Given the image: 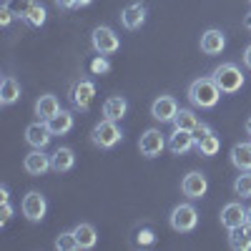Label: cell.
Wrapping results in <instances>:
<instances>
[{"mask_svg": "<svg viewBox=\"0 0 251 251\" xmlns=\"http://www.w3.org/2000/svg\"><path fill=\"white\" fill-rule=\"evenodd\" d=\"M246 133H249V136H251V118H249V121H246Z\"/></svg>", "mask_w": 251, "mask_h": 251, "instance_id": "obj_42", "label": "cell"}, {"mask_svg": "<svg viewBox=\"0 0 251 251\" xmlns=\"http://www.w3.org/2000/svg\"><path fill=\"white\" fill-rule=\"evenodd\" d=\"M199 224V214L191 203H178L174 211H171V228L178 234H186V231H194Z\"/></svg>", "mask_w": 251, "mask_h": 251, "instance_id": "obj_4", "label": "cell"}, {"mask_svg": "<svg viewBox=\"0 0 251 251\" xmlns=\"http://www.w3.org/2000/svg\"><path fill=\"white\" fill-rule=\"evenodd\" d=\"M126 111H128V100H126L123 96H111L106 103H103V116L111 118V121H121L126 116Z\"/></svg>", "mask_w": 251, "mask_h": 251, "instance_id": "obj_19", "label": "cell"}, {"mask_svg": "<svg viewBox=\"0 0 251 251\" xmlns=\"http://www.w3.org/2000/svg\"><path fill=\"white\" fill-rule=\"evenodd\" d=\"M244 63H246V68H251V46L244 50Z\"/></svg>", "mask_w": 251, "mask_h": 251, "instance_id": "obj_37", "label": "cell"}, {"mask_svg": "<svg viewBox=\"0 0 251 251\" xmlns=\"http://www.w3.org/2000/svg\"><path fill=\"white\" fill-rule=\"evenodd\" d=\"M211 133H214V131H211V128H208V126H206V123H199V126H196V128L191 131V136H194V141H196V143H199V141H203L206 136H211Z\"/></svg>", "mask_w": 251, "mask_h": 251, "instance_id": "obj_32", "label": "cell"}, {"mask_svg": "<svg viewBox=\"0 0 251 251\" xmlns=\"http://www.w3.org/2000/svg\"><path fill=\"white\" fill-rule=\"evenodd\" d=\"M93 48L98 55H111L121 48V40L108 25H100L93 30Z\"/></svg>", "mask_w": 251, "mask_h": 251, "instance_id": "obj_5", "label": "cell"}, {"mask_svg": "<svg viewBox=\"0 0 251 251\" xmlns=\"http://www.w3.org/2000/svg\"><path fill=\"white\" fill-rule=\"evenodd\" d=\"M234 191L241 199H251V171H241L234 181Z\"/></svg>", "mask_w": 251, "mask_h": 251, "instance_id": "obj_27", "label": "cell"}, {"mask_svg": "<svg viewBox=\"0 0 251 251\" xmlns=\"http://www.w3.org/2000/svg\"><path fill=\"white\" fill-rule=\"evenodd\" d=\"M176 113H178V103H176L174 96H158V98L153 100V106H151V116H153L156 121H161V123L174 121Z\"/></svg>", "mask_w": 251, "mask_h": 251, "instance_id": "obj_8", "label": "cell"}, {"mask_svg": "<svg viewBox=\"0 0 251 251\" xmlns=\"http://www.w3.org/2000/svg\"><path fill=\"white\" fill-rule=\"evenodd\" d=\"M244 25H246V30H249V33H251V13H249V15H246V18H244Z\"/></svg>", "mask_w": 251, "mask_h": 251, "instance_id": "obj_39", "label": "cell"}, {"mask_svg": "<svg viewBox=\"0 0 251 251\" xmlns=\"http://www.w3.org/2000/svg\"><path fill=\"white\" fill-rule=\"evenodd\" d=\"M10 216H13V206L8 201H3V208H0V224H5Z\"/></svg>", "mask_w": 251, "mask_h": 251, "instance_id": "obj_35", "label": "cell"}, {"mask_svg": "<svg viewBox=\"0 0 251 251\" xmlns=\"http://www.w3.org/2000/svg\"><path fill=\"white\" fill-rule=\"evenodd\" d=\"M224 48H226V35H224L221 30L211 28V30H206V33L201 35V50H203L206 55H219Z\"/></svg>", "mask_w": 251, "mask_h": 251, "instance_id": "obj_14", "label": "cell"}, {"mask_svg": "<svg viewBox=\"0 0 251 251\" xmlns=\"http://www.w3.org/2000/svg\"><path fill=\"white\" fill-rule=\"evenodd\" d=\"M55 249L58 251H75V249H80V244H78V239H75L73 231H66V234H60L55 239Z\"/></svg>", "mask_w": 251, "mask_h": 251, "instance_id": "obj_28", "label": "cell"}, {"mask_svg": "<svg viewBox=\"0 0 251 251\" xmlns=\"http://www.w3.org/2000/svg\"><path fill=\"white\" fill-rule=\"evenodd\" d=\"M58 5H60V8H66V10H71V8H78V3H75V0H58Z\"/></svg>", "mask_w": 251, "mask_h": 251, "instance_id": "obj_36", "label": "cell"}, {"mask_svg": "<svg viewBox=\"0 0 251 251\" xmlns=\"http://www.w3.org/2000/svg\"><path fill=\"white\" fill-rule=\"evenodd\" d=\"M46 211H48V201H46L43 194H38V191L25 194V199H23V216L28 221H40L46 216Z\"/></svg>", "mask_w": 251, "mask_h": 251, "instance_id": "obj_7", "label": "cell"}, {"mask_svg": "<svg viewBox=\"0 0 251 251\" xmlns=\"http://www.w3.org/2000/svg\"><path fill=\"white\" fill-rule=\"evenodd\" d=\"M166 146H169V143H166L163 133L158 128H149L141 136V141H138V151L146 158H156V156H161V151L166 149Z\"/></svg>", "mask_w": 251, "mask_h": 251, "instance_id": "obj_6", "label": "cell"}, {"mask_svg": "<svg viewBox=\"0 0 251 251\" xmlns=\"http://www.w3.org/2000/svg\"><path fill=\"white\" fill-rule=\"evenodd\" d=\"M231 163L239 171H251V143H236L231 149Z\"/></svg>", "mask_w": 251, "mask_h": 251, "instance_id": "obj_22", "label": "cell"}, {"mask_svg": "<svg viewBox=\"0 0 251 251\" xmlns=\"http://www.w3.org/2000/svg\"><path fill=\"white\" fill-rule=\"evenodd\" d=\"M93 96H96V86H93V80H88V78H86V80H78L75 86H73V91H71L73 106H75V108H83V111L91 106Z\"/></svg>", "mask_w": 251, "mask_h": 251, "instance_id": "obj_12", "label": "cell"}, {"mask_svg": "<svg viewBox=\"0 0 251 251\" xmlns=\"http://www.w3.org/2000/svg\"><path fill=\"white\" fill-rule=\"evenodd\" d=\"M50 163H53V171L55 174H66V171H71L73 169V163H75V156H73V151L71 149H58L53 156H50Z\"/></svg>", "mask_w": 251, "mask_h": 251, "instance_id": "obj_21", "label": "cell"}, {"mask_svg": "<svg viewBox=\"0 0 251 251\" xmlns=\"http://www.w3.org/2000/svg\"><path fill=\"white\" fill-rule=\"evenodd\" d=\"M196 149H199L201 156H216L219 149H221V141H219L216 133H211V136H206L203 141H199V143H196Z\"/></svg>", "mask_w": 251, "mask_h": 251, "instance_id": "obj_26", "label": "cell"}, {"mask_svg": "<svg viewBox=\"0 0 251 251\" xmlns=\"http://www.w3.org/2000/svg\"><path fill=\"white\" fill-rule=\"evenodd\" d=\"M48 128L53 131V136H66L73 128V113L68 111H58L50 121H48Z\"/></svg>", "mask_w": 251, "mask_h": 251, "instance_id": "obj_23", "label": "cell"}, {"mask_svg": "<svg viewBox=\"0 0 251 251\" xmlns=\"http://www.w3.org/2000/svg\"><path fill=\"white\" fill-rule=\"evenodd\" d=\"M221 98V88L216 86L214 78H199L188 86V100L196 108H214Z\"/></svg>", "mask_w": 251, "mask_h": 251, "instance_id": "obj_1", "label": "cell"}, {"mask_svg": "<svg viewBox=\"0 0 251 251\" xmlns=\"http://www.w3.org/2000/svg\"><path fill=\"white\" fill-rule=\"evenodd\" d=\"M196 146V141H194V136H191V131H183V128H174V133L169 136V149L176 153V156H181V153H188Z\"/></svg>", "mask_w": 251, "mask_h": 251, "instance_id": "obj_15", "label": "cell"}, {"mask_svg": "<svg viewBox=\"0 0 251 251\" xmlns=\"http://www.w3.org/2000/svg\"><path fill=\"white\" fill-rule=\"evenodd\" d=\"M246 224H251V206L246 208Z\"/></svg>", "mask_w": 251, "mask_h": 251, "instance_id": "obj_41", "label": "cell"}, {"mask_svg": "<svg viewBox=\"0 0 251 251\" xmlns=\"http://www.w3.org/2000/svg\"><path fill=\"white\" fill-rule=\"evenodd\" d=\"M53 138V131L48 128V121H38V123H30L25 128V141L33 146V149H46Z\"/></svg>", "mask_w": 251, "mask_h": 251, "instance_id": "obj_10", "label": "cell"}, {"mask_svg": "<svg viewBox=\"0 0 251 251\" xmlns=\"http://www.w3.org/2000/svg\"><path fill=\"white\" fill-rule=\"evenodd\" d=\"M8 5H10V10H13L18 18H25V15H28V10H30L35 3H33V0H10Z\"/></svg>", "mask_w": 251, "mask_h": 251, "instance_id": "obj_30", "label": "cell"}, {"mask_svg": "<svg viewBox=\"0 0 251 251\" xmlns=\"http://www.w3.org/2000/svg\"><path fill=\"white\" fill-rule=\"evenodd\" d=\"M228 246L234 251H249L251 249V224H241L236 228H231L228 234Z\"/></svg>", "mask_w": 251, "mask_h": 251, "instance_id": "obj_16", "label": "cell"}, {"mask_svg": "<svg viewBox=\"0 0 251 251\" xmlns=\"http://www.w3.org/2000/svg\"><path fill=\"white\" fill-rule=\"evenodd\" d=\"M211 78L216 80L221 93H236L244 86V73L239 71V66H234V63H221Z\"/></svg>", "mask_w": 251, "mask_h": 251, "instance_id": "obj_2", "label": "cell"}, {"mask_svg": "<svg viewBox=\"0 0 251 251\" xmlns=\"http://www.w3.org/2000/svg\"><path fill=\"white\" fill-rule=\"evenodd\" d=\"M181 191H183V196H188V199H201V196L208 191V181H206L203 174L191 171V174H186V176H183V181H181Z\"/></svg>", "mask_w": 251, "mask_h": 251, "instance_id": "obj_9", "label": "cell"}, {"mask_svg": "<svg viewBox=\"0 0 251 251\" xmlns=\"http://www.w3.org/2000/svg\"><path fill=\"white\" fill-rule=\"evenodd\" d=\"M18 98H20V83L13 75H5L3 83H0V103L3 106H13Z\"/></svg>", "mask_w": 251, "mask_h": 251, "instance_id": "obj_20", "label": "cell"}, {"mask_svg": "<svg viewBox=\"0 0 251 251\" xmlns=\"http://www.w3.org/2000/svg\"><path fill=\"white\" fill-rule=\"evenodd\" d=\"M111 71V63L103 58V55H98L93 63H91V73H96V75H100V73H108Z\"/></svg>", "mask_w": 251, "mask_h": 251, "instance_id": "obj_31", "label": "cell"}, {"mask_svg": "<svg viewBox=\"0 0 251 251\" xmlns=\"http://www.w3.org/2000/svg\"><path fill=\"white\" fill-rule=\"evenodd\" d=\"M58 111H60V103H58V98L50 96V93L40 96L38 103H35V116H38L40 121H50Z\"/></svg>", "mask_w": 251, "mask_h": 251, "instance_id": "obj_18", "label": "cell"}, {"mask_svg": "<svg viewBox=\"0 0 251 251\" xmlns=\"http://www.w3.org/2000/svg\"><path fill=\"white\" fill-rule=\"evenodd\" d=\"M75 3H78V8H83V5H88L91 0H75Z\"/></svg>", "mask_w": 251, "mask_h": 251, "instance_id": "obj_40", "label": "cell"}, {"mask_svg": "<svg viewBox=\"0 0 251 251\" xmlns=\"http://www.w3.org/2000/svg\"><path fill=\"white\" fill-rule=\"evenodd\" d=\"M121 138H123V133L116 126V121H111V118H103L91 133V141L98 146V149H113Z\"/></svg>", "mask_w": 251, "mask_h": 251, "instance_id": "obj_3", "label": "cell"}, {"mask_svg": "<svg viewBox=\"0 0 251 251\" xmlns=\"http://www.w3.org/2000/svg\"><path fill=\"white\" fill-rule=\"evenodd\" d=\"M153 241H156V236H153L151 228H141V234H138V244H143V246H151Z\"/></svg>", "mask_w": 251, "mask_h": 251, "instance_id": "obj_33", "label": "cell"}, {"mask_svg": "<svg viewBox=\"0 0 251 251\" xmlns=\"http://www.w3.org/2000/svg\"><path fill=\"white\" fill-rule=\"evenodd\" d=\"M221 224L231 231V228H236V226H241V224H246V208L239 203V201H231V203H226L224 208H221Z\"/></svg>", "mask_w": 251, "mask_h": 251, "instance_id": "obj_13", "label": "cell"}, {"mask_svg": "<svg viewBox=\"0 0 251 251\" xmlns=\"http://www.w3.org/2000/svg\"><path fill=\"white\" fill-rule=\"evenodd\" d=\"M73 234H75L80 249H93L96 241H98V234H96V228H93L91 224H78V226L73 228Z\"/></svg>", "mask_w": 251, "mask_h": 251, "instance_id": "obj_24", "label": "cell"}, {"mask_svg": "<svg viewBox=\"0 0 251 251\" xmlns=\"http://www.w3.org/2000/svg\"><path fill=\"white\" fill-rule=\"evenodd\" d=\"M13 15H15V13H13V10H10V5L5 3L3 8H0V23H3V25H8V23H10V18H13Z\"/></svg>", "mask_w": 251, "mask_h": 251, "instance_id": "obj_34", "label": "cell"}, {"mask_svg": "<svg viewBox=\"0 0 251 251\" xmlns=\"http://www.w3.org/2000/svg\"><path fill=\"white\" fill-rule=\"evenodd\" d=\"M121 20H123V25L128 30H138L146 23V8L141 3H131L128 8L121 13Z\"/></svg>", "mask_w": 251, "mask_h": 251, "instance_id": "obj_17", "label": "cell"}, {"mask_svg": "<svg viewBox=\"0 0 251 251\" xmlns=\"http://www.w3.org/2000/svg\"><path fill=\"white\" fill-rule=\"evenodd\" d=\"M201 121L196 118V113L191 108H178L176 118H174V128H183V131H194Z\"/></svg>", "mask_w": 251, "mask_h": 251, "instance_id": "obj_25", "label": "cell"}, {"mask_svg": "<svg viewBox=\"0 0 251 251\" xmlns=\"http://www.w3.org/2000/svg\"><path fill=\"white\" fill-rule=\"evenodd\" d=\"M23 166H25V171H28L30 176H43L46 171H50V169H53L50 156H46V153H43V149H33V151L25 156Z\"/></svg>", "mask_w": 251, "mask_h": 251, "instance_id": "obj_11", "label": "cell"}, {"mask_svg": "<svg viewBox=\"0 0 251 251\" xmlns=\"http://www.w3.org/2000/svg\"><path fill=\"white\" fill-rule=\"evenodd\" d=\"M0 201H8V188L0 186Z\"/></svg>", "mask_w": 251, "mask_h": 251, "instance_id": "obj_38", "label": "cell"}, {"mask_svg": "<svg viewBox=\"0 0 251 251\" xmlns=\"http://www.w3.org/2000/svg\"><path fill=\"white\" fill-rule=\"evenodd\" d=\"M46 8L43 5H33L30 10H28V15H25V20H28V23L33 25V28H40V25H43L46 23Z\"/></svg>", "mask_w": 251, "mask_h": 251, "instance_id": "obj_29", "label": "cell"}]
</instances>
